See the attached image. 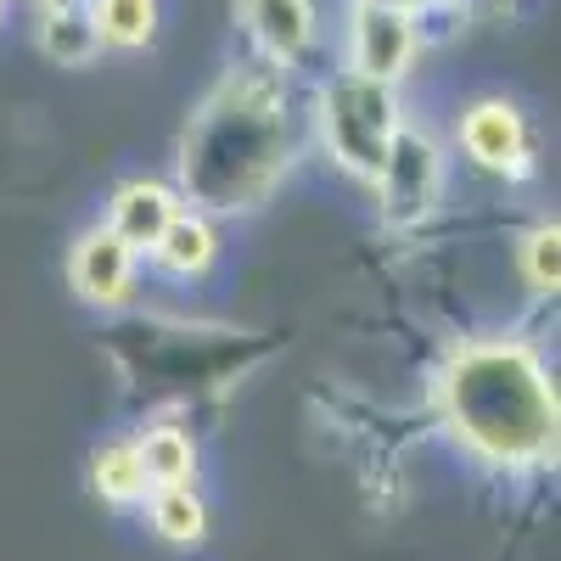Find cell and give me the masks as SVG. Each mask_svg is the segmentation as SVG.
Returning a JSON list of instances; mask_svg holds the SVG:
<instances>
[{
    "label": "cell",
    "mask_w": 561,
    "mask_h": 561,
    "mask_svg": "<svg viewBox=\"0 0 561 561\" xmlns=\"http://www.w3.org/2000/svg\"><path fill=\"white\" fill-rule=\"evenodd\" d=\"M293 158L298 135L280 68H230L180 135V197H192L197 214H253L287 180Z\"/></svg>",
    "instance_id": "6da1fadb"
},
{
    "label": "cell",
    "mask_w": 561,
    "mask_h": 561,
    "mask_svg": "<svg viewBox=\"0 0 561 561\" xmlns=\"http://www.w3.org/2000/svg\"><path fill=\"white\" fill-rule=\"evenodd\" d=\"M444 427L494 472H534L556 455V382L523 337H478L438 377Z\"/></svg>",
    "instance_id": "7a4b0ae2"
},
{
    "label": "cell",
    "mask_w": 561,
    "mask_h": 561,
    "mask_svg": "<svg viewBox=\"0 0 561 561\" xmlns=\"http://www.w3.org/2000/svg\"><path fill=\"white\" fill-rule=\"evenodd\" d=\"M399 102H393V90L388 84H370L359 73H337L332 84L314 96V135H320V147L325 158H332L343 174L354 180H377L388 147H393V135H399Z\"/></svg>",
    "instance_id": "3957f363"
},
{
    "label": "cell",
    "mask_w": 561,
    "mask_h": 561,
    "mask_svg": "<svg viewBox=\"0 0 561 561\" xmlns=\"http://www.w3.org/2000/svg\"><path fill=\"white\" fill-rule=\"evenodd\" d=\"M377 208H382V225L393 230H415L421 219H427L444 197V147L427 135V129H415V124H399L393 135V147L377 169Z\"/></svg>",
    "instance_id": "277c9868"
},
{
    "label": "cell",
    "mask_w": 561,
    "mask_h": 561,
    "mask_svg": "<svg viewBox=\"0 0 561 561\" xmlns=\"http://www.w3.org/2000/svg\"><path fill=\"white\" fill-rule=\"evenodd\" d=\"M421 57V34L410 12L393 7H359L348 12V73L370 79V84H399Z\"/></svg>",
    "instance_id": "5b68a950"
},
{
    "label": "cell",
    "mask_w": 561,
    "mask_h": 561,
    "mask_svg": "<svg viewBox=\"0 0 561 561\" xmlns=\"http://www.w3.org/2000/svg\"><path fill=\"white\" fill-rule=\"evenodd\" d=\"M460 152L489 174L523 180L534 174V147H528V118L517 113V102L505 96H483L460 113Z\"/></svg>",
    "instance_id": "8992f818"
},
{
    "label": "cell",
    "mask_w": 561,
    "mask_h": 561,
    "mask_svg": "<svg viewBox=\"0 0 561 561\" xmlns=\"http://www.w3.org/2000/svg\"><path fill=\"white\" fill-rule=\"evenodd\" d=\"M135 270H140V253L124 248L107 225H96V230H84L68 253V287L96 309H118L135 293Z\"/></svg>",
    "instance_id": "52a82bcc"
},
{
    "label": "cell",
    "mask_w": 561,
    "mask_h": 561,
    "mask_svg": "<svg viewBox=\"0 0 561 561\" xmlns=\"http://www.w3.org/2000/svg\"><path fill=\"white\" fill-rule=\"evenodd\" d=\"M237 18H242V28L253 39L259 62H270L280 73L309 57L314 28H320L314 0H237Z\"/></svg>",
    "instance_id": "ba28073f"
},
{
    "label": "cell",
    "mask_w": 561,
    "mask_h": 561,
    "mask_svg": "<svg viewBox=\"0 0 561 561\" xmlns=\"http://www.w3.org/2000/svg\"><path fill=\"white\" fill-rule=\"evenodd\" d=\"M174 214H180V192H174V185H163V180H124L113 192V203H107V230L124 248L147 253L163 237V225Z\"/></svg>",
    "instance_id": "9c48e42d"
},
{
    "label": "cell",
    "mask_w": 561,
    "mask_h": 561,
    "mask_svg": "<svg viewBox=\"0 0 561 561\" xmlns=\"http://www.w3.org/2000/svg\"><path fill=\"white\" fill-rule=\"evenodd\" d=\"M147 253H152V264H158L163 275H174V280H197V275H208L214 259H219V230H214L208 214L180 208Z\"/></svg>",
    "instance_id": "30bf717a"
},
{
    "label": "cell",
    "mask_w": 561,
    "mask_h": 561,
    "mask_svg": "<svg viewBox=\"0 0 561 561\" xmlns=\"http://www.w3.org/2000/svg\"><path fill=\"white\" fill-rule=\"evenodd\" d=\"M39 51L57 68H90L102 57L96 23H90L84 0H45L39 7Z\"/></svg>",
    "instance_id": "8fae6325"
},
{
    "label": "cell",
    "mask_w": 561,
    "mask_h": 561,
    "mask_svg": "<svg viewBox=\"0 0 561 561\" xmlns=\"http://www.w3.org/2000/svg\"><path fill=\"white\" fill-rule=\"evenodd\" d=\"M135 449H140V466H147V483L152 489H197L203 455H197V438L185 433V427L158 421V427H147V433L135 438Z\"/></svg>",
    "instance_id": "7c38bea8"
},
{
    "label": "cell",
    "mask_w": 561,
    "mask_h": 561,
    "mask_svg": "<svg viewBox=\"0 0 561 561\" xmlns=\"http://www.w3.org/2000/svg\"><path fill=\"white\" fill-rule=\"evenodd\" d=\"M90 483H96V494H102L107 505H118V511H129V505L147 500L152 483H147V466H140L135 438H107V444H96V455H90Z\"/></svg>",
    "instance_id": "4fadbf2b"
},
{
    "label": "cell",
    "mask_w": 561,
    "mask_h": 561,
    "mask_svg": "<svg viewBox=\"0 0 561 561\" xmlns=\"http://www.w3.org/2000/svg\"><path fill=\"white\" fill-rule=\"evenodd\" d=\"M140 505H147V523L163 545L192 550V545L208 539V500L197 489H152Z\"/></svg>",
    "instance_id": "5bb4252c"
},
{
    "label": "cell",
    "mask_w": 561,
    "mask_h": 561,
    "mask_svg": "<svg viewBox=\"0 0 561 561\" xmlns=\"http://www.w3.org/2000/svg\"><path fill=\"white\" fill-rule=\"evenodd\" d=\"M102 51H140L158 34V0H84Z\"/></svg>",
    "instance_id": "9a60e30c"
},
{
    "label": "cell",
    "mask_w": 561,
    "mask_h": 561,
    "mask_svg": "<svg viewBox=\"0 0 561 561\" xmlns=\"http://www.w3.org/2000/svg\"><path fill=\"white\" fill-rule=\"evenodd\" d=\"M517 264H523V280L534 298H556V287H561V225L556 219L528 230L517 248Z\"/></svg>",
    "instance_id": "2e32d148"
},
{
    "label": "cell",
    "mask_w": 561,
    "mask_h": 561,
    "mask_svg": "<svg viewBox=\"0 0 561 561\" xmlns=\"http://www.w3.org/2000/svg\"><path fill=\"white\" fill-rule=\"evenodd\" d=\"M359 7H393V12H415L421 0H359Z\"/></svg>",
    "instance_id": "e0dca14e"
},
{
    "label": "cell",
    "mask_w": 561,
    "mask_h": 561,
    "mask_svg": "<svg viewBox=\"0 0 561 561\" xmlns=\"http://www.w3.org/2000/svg\"><path fill=\"white\" fill-rule=\"evenodd\" d=\"M7 7H12V0H0V18H7Z\"/></svg>",
    "instance_id": "ac0fdd59"
},
{
    "label": "cell",
    "mask_w": 561,
    "mask_h": 561,
    "mask_svg": "<svg viewBox=\"0 0 561 561\" xmlns=\"http://www.w3.org/2000/svg\"><path fill=\"white\" fill-rule=\"evenodd\" d=\"M39 7H45V0H39Z\"/></svg>",
    "instance_id": "d6986e66"
}]
</instances>
